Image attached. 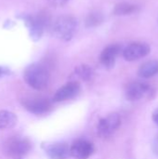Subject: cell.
<instances>
[{
	"instance_id": "e0dca14e",
	"label": "cell",
	"mask_w": 158,
	"mask_h": 159,
	"mask_svg": "<svg viewBox=\"0 0 158 159\" xmlns=\"http://www.w3.org/2000/svg\"><path fill=\"white\" fill-rule=\"evenodd\" d=\"M74 74L80 79L84 81H89L92 79L94 75V71L90 66L86 65V64H81L74 69Z\"/></svg>"
},
{
	"instance_id": "2e32d148",
	"label": "cell",
	"mask_w": 158,
	"mask_h": 159,
	"mask_svg": "<svg viewBox=\"0 0 158 159\" xmlns=\"http://www.w3.org/2000/svg\"><path fill=\"white\" fill-rule=\"evenodd\" d=\"M104 21V16L101 11L95 10L90 12L87 18H86V27L88 28H92V27H97L99 25H101L102 22Z\"/></svg>"
},
{
	"instance_id": "ffe728a7",
	"label": "cell",
	"mask_w": 158,
	"mask_h": 159,
	"mask_svg": "<svg viewBox=\"0 0 158 159\" xmlns=\"http://www.w3.org/2000/svg\"><path fill=\"white\" fill-rule=\"evenodd\" d=\"M153 119H154V121L156 123V125L158 126V109L154 113V116H153Z\"/></svg>"
},
{
	"instance_id": "277c9868",
	"label": "cell",
	"mask_w": 158,
	"mask_h": 159,
	"mask_svg": "<svg viewBox=\"0 0 158 159\" xmlns=\"http://www.w3.org/2000/svg\"><path fill=\"white\" fill-rule=\"evenodd\" d=\"M17 17L23 20L29 31V35L33 41H38L42 37L44 29L47 23V20L45 15L33 16L29 14H22Z\"/></svg>"
},
{
	"instance_id": "ac0fdd59",
	"label": "cell",
	"mask_w": 158,
	"mask_h": 159,
	"mask_svg": "<svg viewBox=\"0 0 158 159\" xmlns=\"http://www.w3.org/2000/svg\"><path fill=\"white\" fill-rule=\"evenodd\" d=\"M11 74H12V72H11V70L8 67L0 65V77L7 76V75H10Z\"/></svg>"
},
{
	"instance_id": "4fadbf2b",
	"label": "cell",
	"mask_w": 158,
	"mask_h": 159,
	"mask_svg": "<svg viewBox=\"0 0 158 159\" xmlns=\"http://www.w3.org/2000/svg\"><path fill=\"white\" fill-rule=\"evenodd\" d=\"M17 116L7 110H0V130L12 129L17 124Z\"/></svg>"
},
{
	"instance_id": "6da1fadb",
	"label": "cell",
	"mask_w": 158,
	"mask_h": 159,
	"mask_svg": "<svg viewBox=\"0 0 158 159\" xmlns=\"http://www.w3.org/2000/svg\"><path fill=\"white\" fill-rule=\"evenodd\" d=\"M25 83L35 90L45 89L49 83V72L41 63L34 62L28 65L23 72Z\"/></svg>"
},
{
	"instance_id": "ba28073f",
	"label": "cell",
	"mask_w": 158,
	"mask_h": 159,
	"mask_svg": "<svg viewBox=\"0 0 158 159\" xmlns=\"http://www.w3.org/2000/svg\"><path fill=\"white\" fill-rule=\"evenodd\" d=\"M80 91V85L75 82H69L67 84H65L64 86H62L61 88H60L54 97H53V101L54 102H63V101H67L70 100L74 97H75Z\"/></svg>"
},
{
	"instance_id": "9a60e30c",
	"label": "cell",
	"mask_w": 158,
	"mask_h": 159,
	"mask_svg": "<svg viewBox=\"0 0 158 159\" xmlns=\"http://www.w3.org/2000/svg\"><path fill=\"white\" fill-rule=\"evenodd\" d=\"M139 11V7L130 3L127 2H122L118 3L115 5L113 13L115 16H127V15H131Z\"/></svg>"
},
{
	"instance_id": "7c38bea8",
	"label": "cell",
	"mask_w": 158,
	"mask_h": 159,
	"mask_svg": "<svg viewBox=\"0 0 158 159\" xmlns=\"http://www.w3.org/2000/svg\"><path fill=\"white\" fill-rule=\"evenodd\" d=\"M50 159H67L71 155V147L65 143L49 144L45 149Z\"/></svg>"
},
{
	"instance_id": "d6986e66",
	"label": "cell",
	"mask_w": 158,
	"mask_h": 159,
	"mask_svg": "<svg viewBox=\"0 0 158 159\" xmlns=\"http://www.w3.org/2000/svg\"><path fill=\"white\" fill-rule=\"evenodd\" d=\"M47 1L55 7H61L67 4L70 0H47Z\"/></svg>"
},
{
	"instance_id": "9c48e42d",
	"label": "cell",
	"mask_w": 158,
	"mask_h": 159,
	"mask_svg": "<svg viewBox=\"0 0 158 159\" xmlns=\"http://www.w3.org/2000/svg\"><path fill=\"white\" fill-rule=\"evenodd\" d=\"M151 91V88L148 84L142 82H133L127 88L126 95L129 101H138L142 97L148 95Z\"/></svg>"
},
{
	"instance_id": "8fae6325",
	"label": "cell",
	"mask_w": 158,
	"mask_h": 159,
	"mask_svg": "<svg viewBox=\"0 0 158 159\" xmlns=\"http://www.w3.org/2000/svg\"><path fill=\"white\" fill-rule=\"evenodd\" d=\"M121 50V47L119 45H110L107 46L102 52L100 56V61L102 64L108 69L114 67L115 63V60L119 55Z\"/></svg>"
},
{
	"instance_id": "3957f363",
	"label": "cell",
	"mask_w": 158,
	"mask_h": 159,
	"mask_svg": "<svg viewBox=\"0 0 158 159\" xmlns=\"http://www.w3.org/2000/svg\"><path fill=\"white\" fill-rule=\"evenodd\" d=\"M30 141L21 136H11L3 144L4 154L10 159H22L31 150Z\"/></svg>"
},
{
	"instance_id": "52a82bcc",
	"label": "cell",
	"mask_w": 158,
	"mask_h": 159,
	"mask_svg": "<svg viewBox=\"0 0 158 159\" xmlns=\"http://www.w3.org/2000/svg\"><path fill=\"white\" fill-rule=\"evenodd\" d=\"M21 103L27 111L34 115L47 113L51 107L49 101L45 98H28L23 100Z\"/></svg>"
},
{
	"instance_id": "5b68a950",
	"label": "cell",
	"mask_w": 158,
	"mask_h": 159,
	"mask_svg": "<svg viewBox=\"0 0 158 159\" xmlns=\"http://www.w3.org/2000/svg\"><path fill=\"white\" fill-rule=\"evenodd\" d=\"M150 51L151 48L147 43L134 42L123 50V57L128 61H134L147 56Z\"/></svg>"
},
{
	"instance_id": "5bb4252c",
	"label": "cell",
	"mask_w": 158,
	"mask_h": 159,
	"mask_svg": "<svg viewBox=\"0 0 158 159\" xmlns=\"http://www.w3.org/2000/svg\"><path fill=\"white\" fill-rule=\"evenodd\" d=\"M157 74L158 61H150L143 63L138 71L139 76H141L142 78H149Z\"/></svg>"
},
{
	"instance_id": "8992f818",
	"label": "cell",
	"mask_w": 158,
	"mask_h": 159,
	"mask_svg": "<svg viewBox=\"0 0 158 159\" xmlns=\"http://www.w3.org/2000/svg\"><path fill=\"white\" fill-rule=\"evenodd\" d=\"M120 122V117L117 114H110L106 117L100 120L98 125L99 134L103 138L111 136L119 128Z\"/></svg>"
},
{
	"instance_id": "30bf717a",
	"label": "cell",
	"mask_w": 158,
	"mask_h": 159,
	"mask_svg": "<svg viewBox=\"0 0 158 159\" xmlns=\"http://www.w3.org/2000/svg\"><path fill=\"white\" fill-rule=\"evenodd\" d=\"M93 153V145L88 141L78 140L71 146V155L76 159H88Z\"/></svg>"
},
{
	"instance_id": "7a4b0ae2",
	"label": "cell",
	"mask_w": 158,
	"mask_h": 159,
	"mask_svg": "<svg viewBox=\"0 0 158 159\" xmlns=\"http://www.w3.org/2000/svg\"><path fill=\"white\" fill-rule=\"evenodd\" d=\"M78 29V20L71 15L58 17L52 24L53 34L63 41H70Z\"/></svg>"
}]
</instances>
